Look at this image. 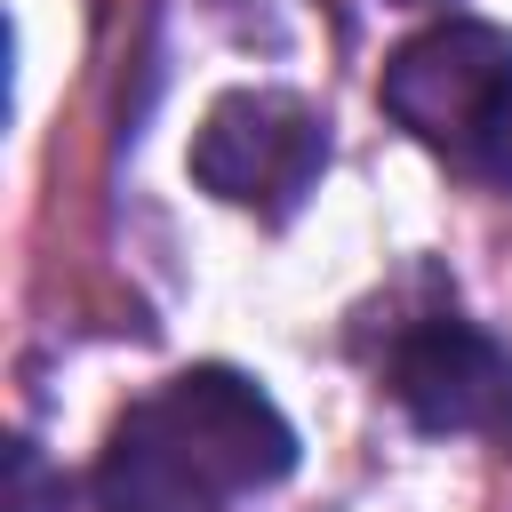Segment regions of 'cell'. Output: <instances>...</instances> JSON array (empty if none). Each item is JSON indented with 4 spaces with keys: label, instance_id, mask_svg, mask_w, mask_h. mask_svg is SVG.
I'll return each mask as SVG.
<instances>
[{
    "label": "cell",
    "instance_id": "obj_6",
    "mask_svg": "<svg viewBox=\"0 0 512 512\" xmlns=\"http://www.w3.org/2000/svg\"><path fill=\"white\" fill-rule=\"evenodd\" d=\"M464 160H472L488 184H512V96H504V104H496V120L464 144Z\"/></svg>",
    "mask_w": 512,
    "mask_h": 512
},
{
    "label": "cell",
    "instance_id": "obj_3",
    "mask_svg": "<svg viewBox=\"0 0 512 512\" xmlns=\"http://www.w3.org/2000/svg\"><path fill=\"white\" fill-rule=\"evenodd\" d=\"M384 112L424 136V144H472L496 104L512 96V32L488 24V16H448V24H424L416 40H400L384 56V80H376Z\"/></svg>",
    "mask_w": 512,
    "mask_h": 512
},
{
    "label": "cell",
    "instance_id": "obj_1",
    "mask_svg": "<svg viewBox=\"0 0 512 512\" xmlns=\"http://www.w3.org/2000/svg\"><path fill=\"white\" fill-rule=\"evenodd\" d=\"M288 472H296V432L272 408V392L240 368H184L112 424L96 456V504L104 512H232L240 496Z\"/></svg>",
    "mask_w": 512,
    "mask_h": 512
},
{
    "label": "cell",
    "instance_id": "obj_4",
    "mask_svg": "<svg viewBox=\"0 0 512 512\" xmlns=\"http://www.w3.org/2000/svg\"><path fill=\"white\" fill-rule=\"evenodd\" d=\"M416 432H512V352L472 320H416L384 360Z\"/></svg>",
    "mask_w": 512,
    "mask_h": 512
},
{
    "label": "cell",
    "instance_id": "obj_2",
    "mask_svg": "<svg viewBox=\"0 0 512 512\" xmlns=\"http://www.w3.org/2000/svg\"><path fill=\"white\" fill-rule=\"evenodd\" d=\"M328 168V120L320 104L288 96V88H232L208 104L200 136H192V176L200 192L256 208L264 224H288L304 208V192Z\"/></svg>",
    "mask_w": 512,
    "mask_h": 512
},
{
    "label": "cell",
    "instance_id": "obj_5",
    "mask_svg": "<svg viewBox=\"0 0 512 512\" xmlns=\"http://www.w3.org/2000/svg\"><path fill=\"white\" fill-rule=\"evenodd\" d=\"M0 512H64V472H48L40 440H8V488H0Z\"/></svg>",
    "mask_w": 512,
    "mask_h": 512
}]
</instances>
